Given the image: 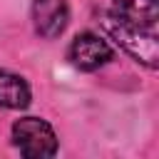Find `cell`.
<instances>
[{
    "label": "cell",
    "mask_w": 159,
    "mask_h": 159,
    "mask_svg": "<svg viewBox=\"0 0 159 159\" xmlns=\"http://www.w3.org/2000/svg\"><path fill=\"white\" fill-rule=\"evenodd\" d=\"M102 22H104V30L109 32V37L117 45H122L134 60L144 62L152 70L159 65V35H157V30H147V27L122 22L112 12H107Z\"/></svg>",
    "instance_id": "1"
},
{
    "label": "cell",
    "mask_w": 159,
    "mask_h": 159,
    "mask_svg": "<svg viewBox=\"0 0 159 159\" xmlns=\"http://www.w3.org/2000/svg\"><path fill=\"white\" fill-rule=\"evenodd\" d=\"M12 142L27 159H45L57 152V137L45 119L22 117L12 124Z\"/></svg>",
    "instance_id": "2"
},
{
    "label": "cell",
    "mask_w": 159,
    "mask_h": 159,
    "mask_svg": "<svg viewBox=\"0 0 159 159\" xmlns=\"http://www.w3.org/2000/svg\"><path fill=\"white\" fill-rule=\"evenodd\" d=\"M70 60L75 67L84 70V72H92V70H99L102 65H107L112 60V47L94 32H82L72 40V47H70Z\"/></svg>",
    "instance_id": "3"
},
{
    "label": "cell",
    "mask_w": 159,
    "mask_h": 159,
    "mask_svg": "<svg viewBox=\"0 0 159 159\" xmlns=\"http://www.w3.org/2000/svg\"><path fill=\"white\" fill-rule=\"evenodd\" d=\"M32 20H35V30L42 37H47V40L60 37L70 20V5H67V0H35Z\"/></svg>",
    "instance_id": "4"
},
{
    "label": "cell",
    "mask_w": 159,
    "mask_h": 159,
    "mask_svg": "<svg viewBox=\"0 0 159 159\" xmlns=\"http://www.w3.org/2000/svg\"><path fill=\"white\" fill-rule=\"evenodd\" d=\"M112 15L119 17L122 22L157 30L159 22V2L157 0H114Z\"/></svg>",
    "instance_id": "5"
},
{
    "label": "cell",
    "mask_w": 159,
    "mask_h": 159,
    "mask_svg": "<svg viewBox=\"0 0 159 159\" xmlns=\"http://www.w3.org/2000/svg\"><path fill=\"white\" fill-rule=\"evenodd\" d=\"M30 104V87L20 75L0 70V107L25 109Z\"/></svg>",
    "instance_id": "6"
}]
</instances>
